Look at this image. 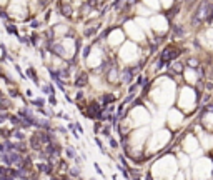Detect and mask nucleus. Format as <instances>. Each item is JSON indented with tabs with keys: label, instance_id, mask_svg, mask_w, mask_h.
<instances>
[{
	"label": "nucleus",
	"instance_id": "nucleus-4",
	"mask_svg": "<svg viewBox=\"0 0 213 180\" xmlns=\"http://www.w3.org/2000/svg\"><path fill=\"white\" fill-rule=\"evenodd\" d=\"M173 33H175L177 37H183V33H185V32H183V28L180 25H173Z\"/></svg>",
	"mask_w": 213,
	"mask_h": 180
},
{
	"label": "nucleus",
	"instance_id": "nucleus-10",
	"mask_svg": "<svg viewBox=\"0 0 213 180\" xmlns=\"http://www.w3.org/2000/svg\"><path fill=\"white\" fill-rule=\"evenodd\" d=\"M72 175H73V177H78V170H77V168H72Z\"/></svg>",
	"mask_w": 213,
	"mask_h": 180
},
{
	"label": "nucleus",
	"instance_id": "nucleus-8",
	"mask_svg": "<svg viewBox=\"0 0 213 180\" xmlns=\"http://www.w3.org/2000/svg\"><path fill=\"white\" fill-rule=\"evenodd\" d=\"M7 30L10 32V33H17V30H15V27H12V25H7Z\"/></svg>",
	"mask_w": 213,
	"mask_h": 180
},
{
	"label": "nucleus",
	"instance_id": "nucleus-1",
	"mask_svg": "<svg viewBox=\"0 0 213 180\" xmlns=\"http://www.w3.org/2000/svg\"><path fill=\"white\" fill-rule=\"evenodd\" d=\"M178 55H180V50L178 48H173V47H167L165 50L162 52V60H165V62H170V60H173V58H177Z\"/></svg>",
	"mask_w": 213,
	"mask_h": 180
},
{
	"label": "nucleus",
	"instance_id": "nucleus-5",
	"mask_svg": "<svg viewBox=\"0 0 213 180\" xmlns=\"http://www.w3.org/2000/svg\"><path fill=\"white\" fill-rule=\"evenodd\" d=\"M52 50L55 52L57 55H64V47L59 45V43H57V45H52Z\"/></svg>",
	"mask_w": 213,
	"mask_h": 180
},
{
	"label": "nucleus",
	"instance_id": "nucleus-11",
	"mask_svg": "<svg viewBox=\"0 0 213 180\" xmlns=\"http://www.w3.org/2000/svg\"><path fill=\"white\" fill-rule=\"evenodd\" d=\"M33 104H35V105H38V107H42V105H43V100H35V102H33Z\"/></svg>",
	"mask_w": 213,
	"mask_h": 180
},
{
	"label": "nucleus",
	"instance_id": "nucleus-3",
	"mask_svg": "<svg viewBox=\"0 0 213 180\" xmlns=\"http://www.w3.org/2000/svg\"><path fill=\"white\" fill-rule=\"evenodd\" d=\"M132 74H133L132 69H127V70H125V74H123V82H125V84H128V82L132 80Z\"/></svg>",
	"mask_w": 213,
	"mask_h": 180
},
{
	"label": "nucleus",
	"instance_id": "nucleus-7",
	"mask_svg": "<svg viewBox=\"0 0 213 180\" xmlns=\"http://www.w3.org/2000/svg\"><path fill=\"white\" fill-rule=\"evenodd\" d=\"M187 64H188V67L195 69V67H196V60H195V58H190V60H187Z\"/></svg>",
	"mask_w": 213,
	"mask_h": 180
},
{
	"label": "nucleus",
	"instance_id": "nucleus-2",
	"mask_svg": "<svg viewBox=\"0 0 213 180\" xmlns=\"http://www.w3.org/2000/svg\"><path fill=\"white\" fill-rule=\"evenodd\" d=\"M206 23H211L213 22V3H210V5H208V13H206Z\"/></svg>",
	"mask_w": 213,
	"mask_h": 180
},
{
	"label": "nucleus",
	"instance_id": "nucleus-12",
	"mask_svg": "<svg viewBox=\"0 0 213 180\" xmlns=\"http://www.w3.org/2000/svg\"><path fill=\"white\" fill-rule=\"evenodd\" d=\"M211 79H213V69H211Z\"/></svg>",
	"mask_w": 213,
	"mask_h": 180
},
{
	"label": "nucleus",
	"instance_id": "nucleus-9",
	"mask_svg": "<svg viewBox=\"0 0 213 180\" xmlns=\"http://www.w3.org/2000/svg\"><path fill=\"white\" fill-rule=\"evenodd\" d=\"M67 153H69V157H72V158L75 157V152H73L72 148H67Z\"/></svg>",
	"mask_w": 213,
	"mask_h": 180
},
{
	"label": "nucleus",
	"instance_id": "nucleus-6",
	"mask_svg": "<svg viewBox=\"0 0 213 180\" xmlns=\"http://www.w3.org/2000/svg\"><path fill=\"white\" fill-rule=\"evenodd\" d=\"M75 84L78 85V87H82V85H85V84H87V75H85V74H82V75L78 77V80L75 82Z\"/></svg>",
	"mask_w": 213,
	"mask_h": 180
}]
</instances>
